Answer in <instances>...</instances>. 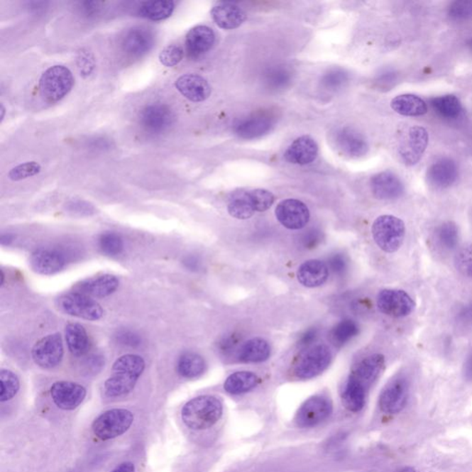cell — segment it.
<instances>
[{"label":"cell","instance_id":"1","mask_svg":"<svg viewBox=\"0 0 472 472\" xmlns=\"http://www.w3.org/2000/svg\"><path fill=\"white\" fill-rule=\"evenodd\" d=\"M145 361L137 354H125L114 363L112 375L104 384L108 397H119L131 393L143 374Z\"/></svg>","mask_w":472,"mask_h":472},{"label":"cell","instance_id":"2","mask_svg":"<svg viewBox=\"0 0 472 472\" xmlns=\"http://www.w3.org/2000/svg\"><path fill=\"white\" fill-rule=\"evenodd\" d=\"M223 402L214 396H199L192 399L182 409L184 424L193 430H205L217 424L223 415Z\"/></svg>","mask_w":472,"mask_h":472},{"label":"cell","instance_id":"3","mask_svg":"<svg viewBox=\"0 0 472 472\" xmlns=\"http://www.w3.org/2000/svg\"><path fill=\"white\" fill-rule=\"evenodd\" d=\"M73 85L72 72L67 67L55 65L42 74L39 80L40 94L48 103H57L70 94Z\"/></svg>","mask_w":472,"mask_h":472},{"label":"cell","instance_id":"4","mask_svg":"<svg viewBox=\"0 0 472 472\" xmlns=\"http://www.w3.org/2000/svg\"><path fill=\"white\" fill-rule=\"evenodd\" d=\"M373 238L385 253L397 251L405 239V224L393 215L379 216L372 226Z\"/></svg>","mask_w":472,"mask_h":472},{"label":"cell","instance_id":"5","mask_svg":"<svg viewBox=\"0 0 472 472\" xmlns=\"http://www.w3.org/2000/svg\"><path fill=\"white\" fill-rule=\"evenodd\" d=\"M332 360L331 351L326 345L308 348L299 356L292 366V375L301 380H307L322 374Z\"/></svg>","mask_w":472,"mask_h":472},{"label":"cell","instance_id":"6","mask_svg":"<svg viewBox=\"0 0 472 472\" xmlns=\"http://www.w3.org/2000/svg\"><path fill=\"white\" fill-rule=\"evenodd\" d=\"M134 415L131 410L113 409L101 413L94 419L92 431L99 439H114L125 434L133 424Z\"/></svg>","mask_w":472,"mask_h":472},{"label":"cell","instance_id":"7","mask_svg":"<svg viewBox=\"0 0 472 472\" xmlns=\"http://www.w3.org/2000/svg\"><path fill=\"white\" fill-rule=\"evenodd\" d=\"M57 307L67 316L88 321L100 320L104 317V309L94 298L72 292L57 299Z\"/></svg>","mask_w":472,"mask_h":472},{"label":"cell","instance_id":"8","mask_svg":"<svg viewBox=\"0 0 472 472\" xmlns=\"http://www.w3.org/2000/svg\"><path fill=\"white\" fill-rule=\"evenodd\" d=\"M333 405L328 397H311L302 404L295 415V422L301 428L317 427L332 415Z\"/></svg>","mask_w":472,"mask_h":472},{"label":"cell","instance_id":"9","mask_svg":"<svg viewBox=\"0 0 472 472\" xmlns=\"http://www.w3.org/2000/svg\"><path fill=\"white\" fill-rule=\"evenodd\" d=\"M64 356L62 337L60 333H54L39 339L32 350L33 360L44 369L55 368L61 363Z\"/></svg>","mask_w":472,"mask_h":472},{"label":"cell","instance_id":"10","mask_svg":"<svg viewBox=\"0 0 472 472\" xmlns=\"http://www.w3.org/2000/svg\"><path fill=\"white\" fill-rule=\"evenodd\" d=\"M376 305L381 313L391 317H405L410 316L415 308V301L401 290H382L376 297Z\"/></svg>","mask_w":472,"mask_h":472},{"label":"cell","instance_id":"11","mask_svg":"<svg viewBox=\"0 0 472 472\" xmlns=\"http://www.w3.org/2000/svg\"><path fill=\"white\" fill-rule=\"evenodd\" d=\"M276 218L280 224L289 230H301L305 227L310 219L307 206L298 199H288L278 204Z\"/></svg>","mask_w":472,"mask_h":472},{"label":"cell","instance_id":"12","mask_svg":"<svg viewBox=\"0 0 472 472\" xmlns=\"http://www.w3.org/2000/svg\"><path fill=\"white\" fill-rule=\"evenodd\" d=\"M408 396V380L405 378H397L382 391L379 397V407L382 412L388 415H396L405 407Z\"/></svg>","mask_w":472,"mask_h":472},{"label":"cell","instance_id":"13","mask_svg":"<svg viewBox=\"0 0 472 472\" xmlns=\"http://www.w3.org/2000/svg\"><path fill=\"white\" fill-rule=\"evenodd\" d=\"M52 400L58 408L64 410H73L84 400L85 388L82 385L70 381L55 382L50 388Z\"/></svg>","mask_w":472,"mask_h":472},{"label":"cell","instance_id":"14","mask_svg":"<svg viewBox=\"0 0 472 472\" xmlns=\"http://www.w3.org/2000/svg\"><path fill=\"white\" fill-rule=\"evenodd\" d=\"M119 278L111 274H103L89 278L73 287L74 292L85 295L94 299L106 298L119 289Z\"/></svg>","mask_w":472,"mask_h":472},{"label":"cell","instance_id":"15","mask_svg":"<svg viewBox=\"0 0 472 472\" xmlns=\"http://www.w3.org/2000/svg\"><path fill=\"white\" fill-rule=\"evenodd\" d=\"M174 119V113L170 107L162 104H150L140 114L141 125L153 133L165 131L172 124Z\"/></svg>","mask_w":472,"mask_h":472},{"label":"cell","instance_id":"16","mask_svg":"<svg viewBox=\"0 0 472 472\" xmlns=\"http://www.w3.org/2000/svg\"><path fill=\"white\" fill-rule=\"evenodd\" d=\"M30 264L36 273L45 276L53 275L66 266V258L57 250L39 248L31 256Z\"/></svg>","mask_w":472,"mask_h":472},{"label":"cell","instance_id":"17","mask_svg":"<svg viewBox=\"0 0 472 472\" xmlns=\"http://www.w3.org/2000/svg\"><path fill=\"white\" fill-rule=\"evenodd\" d=\"M372 192L376 199L394 200L404 194V185L394 172L385 171L374 175L371 179Z\"/></svg>","mask_w":472,"mask_h":472},{"label":"cell","instance_id":"18","mask_svg":"<svg viewBox=\"0 0 472 472\" xmlns=\"http://www.w3.org/2000/svg\"><path fill=\"white\" fill-rule=\"evenodd\" d=\"M175 88L184 97L194 103L204 101L212 94L211 86L202 76L185 74L175 82Z\"/></svg>","mask_w":472,"mask_h":472},{"label":"cell","instance_id":"19","mask_svg":"<svg viewBox=\"0 0 472 472\" xmlns=\"http://www.w3.org/2000/svg\"><path fill=\"white\" fill-rule=\"evenodd\" d=\"M429 136L427 129L415 126L410 128L408 140L400 150L401 157L406 165H416L427 150Z\"/></svg>","mask_w":472,"mask_h":472},{"label":"cell","instance_id":"20","mask_svg":"<svg viewBox=\"0 0 472 472\" xmlns=\"http://www.w3.org/2000/svg\"><path fill=\"white\" fill-rule=\"evenodd\" d=\"M384 368L385 357L379 353L372 354L360 361L350 375L368 388L375 383Z\"/></svg>","mask_w":472,"mask_h":472},{"label":"cell","instance_id":"21","mask_svg":"<svg viewBox=\"0 0 472 472\" xmlns=\"http://www.w3.org/2000/svg\"><path fill=\"white\" fill-rule=\"evenodd\" d=\"M458 177V165L451 159L437 160L427 169L428 182L437 188L449 187L455 183Z\"/></svg>","mask_w":472,"mask_h":472},{"label":"cell","instance_id":"22","mask_svg":"<svg viewBox=\"0 0 472 472\" xmlns=\"http://www.w3.org/2000/svg\"><path fill=\"white\" fill-rule=\"evenodd\" d=\"M319 154V146L316 141L309 136H302L290 145L285 157L294 165H307L313 163Z\"/></svg>","mask_w":472,"mask_h":472},{"label":"cell","instance_id":"23","mask_svg":"<svg viewBox=\"0 0 472 472\" xmlns=\"http://www.w3.org/2000/svg\"><path fill=\"white\" fill-rule=\"evenodd\" d=\"M211 14L214 23L224 30L236 29L246 20L243 9L230 2L219 3L212 8Z\"/></svg>","mask_w":472,"mask_h":472},{"label":"cell","instance_id":"24","mask_svg":"<svg viewBox=\"0 0 472 472\" xmlns=\"http://www.w3.org/2000/svg\"><path fill=\"white\" fill-rule=\"evenodd\" d=\"M329 270L325 262L311 259L304 262L297 270L298 282L308 288L323 285L329 279Z\"/></svg>","mask_w":472,"mask_h":472},{"label":"cell","instance_id":"25","mask_svg":"<svg viewBox=\"0 0 472 472\" xmlns=\"http://www.w3.org/2000/svg\"><path fill=\"white\" fill-rule=\"evenodd\" d=\"M214 42L215 35L211 28L204 26H196L187 33V50L191 57H200L212 48Z\"/></svg>","mask_w":472,"mask_h":472},{"label":"cell","instance_id":"26","mask_svg":"<svg viewBox=\"0 0 472 472\" xmlns=\"http://www.w3.org/2000/svg\"><path fill=\"white\" fill-rule=\"evenodd\" d=\"M271 348L268 341L261 338H254L241 345L236 351V359L241 363H263L270 358Z\"/></svg>","mask_w":472,"mask_h":472},{"label":"cell","instance_id":"27","mask_svg":"<svg viewBox=\"0 0 472 472\" xmlns=\"http://www.w3.org/2000/svg\"><path fill=\"white\" fill-rule=\"evenodd\" d=\"M65 338L72 356L79 357L87 353L89 346V336L84 326L80 324H67L65 329Z\"/></svg>","mask_w":472,"mask_h":472},{"label":"cell","instance_id":"28","mask_svg":"<svg viewBox=\"0 0 472 472\" xmlns=\"http://www.w3.org/2000/svg\"><path fill=\"white\" fill-rule=\"evenodd\" d=\"M257 374L248 371L234 373L228 376L224 382V390L231 395H241L249 393L260 383Z\"/></svg>","mask_w":472,"mask_h":472},{"label":"cell","instance_id":"29","mask_svg":"<svg viewBox=\"0 0 472 472\" xmlns=\"http://www.w3.org/2000/svg\"><path fill=\"white\" fill-rule=\"evenodd\" d=\"M395 112L404 116H419L427 113V104L421 97L415 94L397 95L391 101Z\"/></svg>","mask_w":472,"mask_h":472},{"label":"cell","instance_id":"30","mask_svg":"<svg viewBox=\"0 0 472 472\" xmlns=\"http://www.w3.org/2000/svg\"><path fill=\"white\" fill-rule=\"evenodd\" d=\"M335 143L338 149L348 156L363 155L367 150V144L357 132L351 129H342L336 136Z\"/></svg>","mask_w":472,"mask_h":472},{"label":"cell","instance_id":"31","mask_svg":"<svg viewBox=\"0 0 472 472\" xmlns=\"http://www.w3.org/2000/svg\"><path fill=\"white\" fill-rule=\"evenodd\" d=\"M366 390L367 388L362 384L351 375L348 376L342 390V401L344 406L351 412H360L365 407Z\"/></svg>","mask_w":472,"mask_h":472},{"label":"cell","instance_id":"32","mask_svg":"<svg viewBox=\"0 0 472 472\" xmlns=\"http://www.w3.org/2000/svg\"><path fill=\"white\" fill-rule=\"evenodd\" d=\"M153 44V37L149 31L135 28L128 33L124 39L125 50L133 55H141L150 50Z\"/></svg>","mask_w":472,"mask_h":472},{"label":"cell","instance_id":"33","mask_svg":"<svg viewBox=\"0 0 472 472\" xmlns=\"http://www.w3.org/2000/svg\"><path fill=\"white\" fill-rule=\"evenodd\" d=\"M175 9V3L172 0H150L143 3L138 12L148 20L160 21L171 17Z\"/></svg>","mask_w":472,"mask_h":472},{"label":"cell","instance_id":"34","mask_svg":"<svg viewBox=\"0 0 472 472\" xmlns=\"http://www.w3.org/2000/svg\"><path fill=\"white\" fill-rule=\"evenodd\" d=\"M206 367L204 358L196 353H186L179 358L177 369L185 378H196L204 374Z\"/></svg>","mask_w":472,"mask_h":472},{"label":"cell","instance_id":"35","mask_svg":"<svg viewBox=\"0 0 472 472\" xmlns=\"http://www.w3.org/2000/svg\"><path fill=\"white\" fill-rule=\"evenodd\" d=\"M431 104L438 115L445 119H456L463 111L461 101L451 94L432 99Z\"/></svg>","mask_w":472,"mask_h":472},{"label":"cell","instance_id":"36","mask_svg":"<svg viewBox=\"0 0 472 472\" xmlns=\"http://www.w3.org/2000/svg\"><path fill=\"white\" fill-rule=\"evenodd\" d=\"M434 239L440 248L445 251H452L459 246V230L458 225L453 221H446L437 227Z\"/></svg>","mask_w":472,"mask_h":472},{"label":"cell","instance_id":"37","mask_svg":"<svg viewBox=\"0 0 472 472\" xmlns=\"http://www.w3.org/2000/svg\"><path fill=\"white\" fill-rule=\"evenodd\" d=\"M228 212L237 220H248L251 218L256 211L248 192L239 193L234 196L228 204Z\"/></svg>","mask_w":472,"mask_h":472},{"label":"cell","instance_id":"38","mask_svg":"<svg viewBox=\"0 0 472 472\" xmlns=\"http://www.w3.org/2000/svg\"><path fill=\"white\" fill-rule=\"evenodd\" d=\"M261 115L248 117L237 126V134L243 138H253L265 133L270 128V120Z\"/></svg>","mask_w":472,"mask_h":472},{"label":"cell","instance_id":"39","mask_svg":"<svg viewBox=\"0 0 472 472\" xmlns=\"http://www.w3.org/2000/svg\"><path fill=\"white\" fill-rule=\"evenodd\" d=\"M360 329L356 321L344 319L339 322L331 331L333 342L337 345H344L359 334Z\"/></svg>","mask_w":472,"mask_h":472},{"label":"cell","instance_id":"40","mask_svg":"<svg viewBox=\"0 0 472 472\" xmlns=\"http://www.w3.org/2000/svg\"><path fill=\"white\" fill-rule=\"evenodd\" d=\"M20 390V380L11 370H0V401L5 402L15 396Z\"/></svg>","mask_w":472,"mask_h":472},{"label":"cell","instance_id":"41","mask_svg":"<svg viewBox=\"0 0 472 472\" xmlns=\"http://www.w3.org/2000/svg\"><path fill=\"white\" fill-rule=\"evenodd\" d=\"M99 246L104 254L109 257H116L121 254L124 250V240L119 234L116 232H106L99 238Z\"/></svg>","mask_w":472,"mask_h":472},{"label":"cell","instance_id":"42","mask_svg":"<svg viewBox=\"0 0 472 472\" xmlns=\"http://www.w3.org/2000/svg\"><path fill=\"white\" fill-rule=\"evenodd\" d=\"M42 166L37 162L21 163L9 172L8 177L11 181L18 182L27 178L35 177L41 172Z\"/></svg>","mask_w":472,"mask_h":472},{"label":"cell","instance_id":"43","mask_svg":"<svg viewBox=\"0 0 472 472\" xmlns=\"http://www.w3.org/2000/svg\"><path fill=\"white\" fill-rule=\"evenodd\" d=\"M248 195L250 199H251L253 206H254L256 212L268 211L273 205L274 202H275V196L270 191L262 190V188L248 191Z\"/></svg>","mask_w":472,"mask_h":472},{"label":"cell","instance_id":"44","mask_svg":"<svg viewBox=\"0 0 472 472\" xmlns=\"http://www.w3.org/2000/svg\"><path fill=\"white\" fill-rule=\"evenodd\" d=\"M455 266L462 275L472 278V243L463 246L456 252Z\"/></svg>","mask_w":472,"mask_h":472},{"label":"cell","instance_id":"45","mask_svg":"<svg viewBox=\"0 0 472 472\" xmlns=\"http://www.w3.org/2000/svg\"><path fill=\"white\" fill-rule=\"evenodd\" d=\"M183 57V49L177 45L166 46L159 55L160 62L168 67L177 66V64L181 62Z\"/></svg>","mask_w":472,"mask_h":472},{"label":"cell","instance_id":"46","mask_svg":"<svg viewBox=\"0 0 472 472\" xmlns=\"http://www.w3.org/2000/svg\"><path fill=\"white\" fill-rule=\"evenodd\" d=\"M449 17L454 21H466L472 18V0H459L449 9Z\"/></svg>","mask_w":472,"mask_h":472},{"label":"cell","instance_id":"47","mask_svg":"<svg viewBox=\"0 0 472 472\" xmlns=\"http://www.w3.org/2000/svg\"><path fill=\"white\" fill-rule=\"evenodd\" d=\"M323 238L322 231L317 229V228H311V229L305 231L302 234L300 238H299V242H300L302 248L311 250L317 248L322 242Z\"/></svg>","mask_w":472,"mask_h":472},{"label":"cell","instance_id":"48","mask_svg":"<svg viewBox=\"0 0 472 472\" xmlns=\"http://www.w3.org/2000/svg\"><path fill=\"white\" fill-rule=\"evenodd\" d=\"M328 267L334 275L344 276L348 270V259L341 253H336L328 258Z\"/></svg>","mask_w":472,"mask_h":472},{"label":"cell","instance_id":"49","mask_svg":"<svg viewBox=\"0 0 472 472\" xmlns=\"http://www.w3.org/2000/svg\"><path fill=\"white\" fill-rule=\"evenodd\" d=\"M80 73L82 75H89L94 67V57L88 51H79L78 57H77Z\"/></svg>","mask_w":472,"mask_h":472},{"label":"cell","instance_id":"50","mask_svg":"<svg viewBox=\"0 0 472 472\" xmlns=\"http://www.w3.org/2000/svg\"><path fill=\"white\" fill-rule=\"evenodd\" d=\"M456 321L465 328L472 329V302L463 305L456 314Z\"/></svg>","mask_w":472,"mask_h":472},{"label":"cell","instance_id":"51","mask_svg":"<svg viewBox=\"0 0 472 472\" xmlns=\"http://www.w3.org/2000/svg\"><path fill=\"white\" fill-rule=\"evenodd\" d=\"M239 338L236 334L226 336L220 342H219V351L227 356L236 350L237 344H238Z\"/></svg>","mask_w":472,"mask_h":472},{"label":"cell","instance_id":"52","mask_svg":"<svg viewBox=\"0 0 472 472\" xmlns=\"http://www.w3.org/2000/svg\"><path fill=\"white\" fill-rule=\"evenodd\" d=\"M117 341L121 344L126 345V346H136L140 344L141 339L138 335L129 331L120 332L117 335Z\"/></svg>","mask_w":472,"mask_h":472},{"label":"cell","instance_id":"53","mask_svg":"<svg viewBox=\"0 0 472 472\" xmlns=\"http://www.w3.org/2000/svg\"><path fill=\"white\" fill-rule=\"evenodd\" d=\"M317 335H319V330L316 328H312L307 330L304 333L303 335H302V337L300 339H299V346L300 347H308L310 346L311 344L316 341L317 338Z\"/></svg>","mask_w":472,"mask_h":472},{"label":"cell","instance_id":"54","mask_svg":"<svg viewBox=\"0 0 472 472\" xmlns=\"http://www.w3.org/2000/svg\"><path fill=\"white\" fill-rule=\"evenodd\" d=\"M112 472H135V466L131 462H124L117 466Z\"/></svg>","mask_w":472,"mask_h":472},{"label":"cell","instance_id":"55","mask_svg":"<svg viewBox=\"0 0 472 472\" xmlns=\"http://www.w3.org/2000/svg\"><path fill=\"white\" fill-rule=\"evenodd\" d=\"M464 374L466 378L472 381V353L471 354V356L468 358L467 361H466L464 366Z\"/></svg>","mask_w":472,"mask_h":472},{"label":"cell","instance_id":"56","mask_svg":"<svg viewBox=\"0 0 472 472\" xmlns=\"http://www.w3.org/2000/svg\"><path fill=\"white\" fill-rule=\"evenodd\" d=\"M5 115L6 107L4 106V104H0V123H2L3 120H4Z\"/></svg>","mask_w":472,"mask_h":472},{"label":"cell","instance_id":"57","mask_svg":"<svg viewBox=\"0 0 472 472\" xmlns=\"http://www.w3.org/2000/svg\"><path fill=\"white\" fill-rule=\"evenodd\" d=\"M397 472H416V471L413 468L407 467L401 468V470L397 471Z\"/></svg>","mask_w":472,"mask_h":472},{"label":"cell","instance_id":"58","mask_svg":"<svg viewBox=\"0 0 472 472\" xmlns=\"http://www.w3.org/2000/svg\"><path fill=\"white\" fill-rule=\"evenodd\" d=\"M4 273H3V270H0V286H3V285H4Z\"/></svg>","mask_w":472,"mask_h":472},{"label":"cell","instance_id":"59","mask_svg":"<svg viewBox=\"0 0 472 472\" xmlns=\"http://www.w3.org/2000/svg\"><path fill=\"white\" fill-rule=\"evenodd\" d=\"M468 45L472 49V36L468 40Z\"/></svg>","mask_w":472,"mask_h":472}]
</instances>
